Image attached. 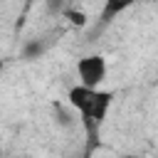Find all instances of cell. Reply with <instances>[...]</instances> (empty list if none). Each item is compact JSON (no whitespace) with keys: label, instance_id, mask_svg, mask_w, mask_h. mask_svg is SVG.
<instances>
[{"label":"cell","instance_id":"3957f363","mask_svg":"<svg viewBox=\"0 0 158 158\" xmlns=\"http://www.w3.org/2000/svg\"><path fill=\"white\" fill-rule=\"evenodd\" d=\"M138 0H104L101 5V12H99V22L101 25H109L111 20H116L118 15H123L128 7H133Z\"/></svg>","mask_w":158,"mask_h":158},{"label":"cell","instance_id":"6da1fadb","mask_svg":"<svg viewBox=\"0 0 158 158\" xmlns=\"http://www.w3.org/2000/svg\"><path fill=\"white\" fill-rule=\"evenodd\" d=\"M67 101L69 106L79 114L84 133H86V148H84V158H91V153L99 148L101 138V126L109 116V109L114 104V91L109 89H89V86H72L67 91Z\"/></svg>","mask_w":158,"mask_h":158},{"label":"cell","instance_id":"5b68a950","mask_svg":"<svg viewBox=\"0 0 158 158\" xmlns=\"http://www.w3.org/2000/svg\"><path fill=\"white\" fill-rule=\"evenodd\" d=\"M126 158H136V156H126Z\"/></svg>","mask_w":158,"mask_h":158},{"label":"cell","instance_id":"7a4b0ae2","mask_svg":"<svg viewBox=\"0 0 158 158\" xmlns=\"http://www.w3.org/2000/svg\"><path fill=\"white\" fill-rule=\"evenodd\" d=\"M106 74H109V64H106V57L104 54H84L77 62V77H79V84L81 86L101 89Z\"/></svg>","mask_w":158,"mask_h":158},{"label":"cell","instance_id":"277c9868","mask_svg":"<svg viewBox=\"0 0 158 158\" xmlns=\"http://www.w3.org/2000/svg\"><path fill=\"white\" fill-rule=\"evenodd\" d=\"M64 17H67L72 25H77V27H84V25H86V15H84V12H77V10H67V12H64Z\"/></svg>","mask_w":158,"mask_h":158},{"label":"cell","instance_id":"8992f818","mask_svg":"<svg viewBox=\"0 0 158 158\" xmlns=\"http://www.w3.org/2000/svg\"><path fill=\"white\" fill-rule=\"evenodd\" d=\"M0 69H2V62H0Z\"/></svg>","mask_w":158,"mask_h":158}]
</instances>
